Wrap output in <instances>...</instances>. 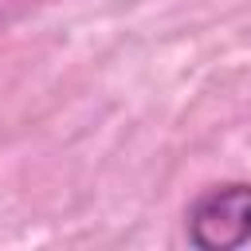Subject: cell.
I'll list each match as a JSON object with an SVG mask.
<instances>
[{
	"mask_svg": "<svg viewBox=\"0 0 251 251\" xmlns=\"http://www.w3.org/2000/svg\"><path fill=\"white\" fill-rule=\"evenodd\" d=\"M184 227L196 251H235L251 243V184L227 180L204 188L188 204Z\"/></svg>",
	"mask_w": 251,
	"mask_h": 251,
	"instance_id": "1",
	"label": "cell"
}]
</instances>
